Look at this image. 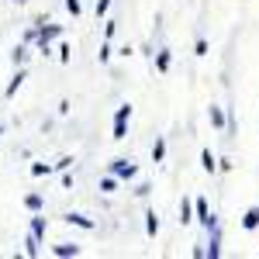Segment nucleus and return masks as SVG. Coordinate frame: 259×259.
Here are the masks:
<instances>
[{"label": "nucleus", "instance_id": "obj_11", "mask_svg": "<svg viewBox=\"0 0 259 259\" xmlns=\"http://www.w3.org/2000/svg\"><path fill=\"white\" fill-rule=\"evenodd\" d=\"M145 235H149V239L159 235V214H156V211H145Z\"/></svg>", "mask_w": 259, "mask_h": 259}, {"label": "nucleus", "instance_id": "obj_23", "mask_svg": "<svg viewBox=\"0 0 259 259\" xmlns=\"http://www.w3.org/2000/svg\"><path fill=\"white\" fill-rule=\"evenodd\" d=\"M207 52H211L207 38H197V41H194V56H207Z\"/></svg>", "mask_w": 259, "mask_h": 259}, {"label": "nucleus", "instance_id": "obj_6", "mask_svg": "<svg viewBox=\"0 0 259 259\" xmlns=\"http://www.w3.org/2000/svg\"><path fill=\"white\" fill-rule=\"evenodd\" d=\"M62 221H66V225H76V228H83V232H94V228H97V221L87 218V214H80V211H69Z\"/></svg>", "mask_w": 259, "mask_h": 259}, {"label": "nucleus", "instance_id": "obj_26", "mask_svg": "<svg viewBox=\"0 0 259 259\" xmlns=\"http://www.w3.org/2000/svg\"><path fill=\"white\" fill-rule=\"evenodd\" d=\"M107 11H111V0H97V18H107Z\"/></svg>", "mask_w": 259, "mask_h": 259}, {"label": "nucleus", "instance_id": "obj_20", "mask_svg": "<svg viewBox=\"0 0 259 259\" xmlns=\"http://www.w3.org/2000/svg\"><path fill=\"white\" fill-rule=\"evenodd\" d=\"M166 159V139H156V145H152V162H162Z\"/></svg>", "mask_w": 259, "mask_h": 259}, {"label": "nucleus", "instance_id": "obj_3", "mask_svg": "<svg viewBox=\"0 0 259 259\" xmlns=\"http://www.w3.org/2000/svg\"><path fill=\"white\" fill-rule=\"evenodd\" d=\"M207 232V242H204V259H218L221 256V225L214 221L211 228H204Z\"/></svg>", "mask_w": 259, "mask_h": 259}, {"label": "nucleus", "instance_id": "obj_2", "mask_svg": "<svg viewBox=\"0 0 259 259\" xmlns=\"http://www.w3.org/2000/svg\"><path fill=\"white\" fill-rule=\"evenodd\" d=\"M128 121H132V104H121L114 111V124H111V139L114 142H121L128 135Z\"/></svg>", "mask_w": 259, "mask_h": 259}, {"label": "nucleus", "instance_id": "obj_1", "mask_svg": "<svg viewBox=\"0 0 259 259\" xmlns=\"http://www.w3.org/2000/svg\"><path fill=\"white\" fill-rule=\"evenodd\" d=\"M35 24H38V52H41V56H49V41L62 38V24H49L45 18H38Z\"/></svg>", "mask_w": 259, "mask_h": 259}, {"label": "nucleus", "instance_id": "obj_14", "mask_svg": "<svg viewBox=\"0 0 259 259\" xmlns=\"http://www.w3.org/2000/svg\"><path fill=\"white\" fill-rule=\"evenodd\" d=\"M28 56H31V49H28V45H14V52H11L14 69H18V66H24V62H28Z\"/></svg>", "mask_w": 259, "mask_h": 259}, {"label": "nucleus", "instance_id": "obj_21", "mask_svg": "<svg viewBox=\"0 0 259 259\" xmlns=\"http://www.w3.org/2000/svg\"><path fill=\"white\" fill-rule=\"evenodd\" d=\"M49 173H52L49 162H31V177H49Z\"/></svg>", "mask_w": 259, "mask_h": 259}, {"label": "nucleus", "instance_id": "obj_30", "mask_svg": "<svg viewBox=\"0 0 259 259\" xmlns=\"http://www.w3.org/2000/svg\"><path fill=\"white\" fill-rule=\"evenodd\" d=\"M14 4H18V7H24V4H28V0H14Z\"/></svg>", "mask_w": 259, "mask_h": 259}, {"label": "nucleus", "instance_id": "obj_27", "mask_svg": "<svg viewBox=\"0 0 259 259\" xmlns=\"http://www.w3.org/2000/svg\"><path fill=\"white\" fill-rule=\"evenodd\" d=\"M114 31H118V21H107V24H104V35L114 38Z\"/></svg>", "mask_w": 259, "mask_h": 259}, {"label": "nucleus", "instance_id": "obj_5", "mask_svg": "<svg viewBox=\"0 0 259 259\" xmlns=\"http://www.w3.org/2000/svg\"><path fill=\"white\" fill-rule=\"evenodd\" d=\"M111 173H114L118 180H135L139 177V166H135L132 159H111Z\"/></svg>", "mask_w": 259, "mask_h": 259}, {"label": "nucleus", "instance_id": "obj_13", "mask_svg": "<svg viewBox=\"0 0 259 259\" xmlns=\"http://www.w3.org/2000/svg\"><path fill=\"white\" fill-rule=\"evenodd\" d=\"M190 221H194V200L183 197L180 200V225H190Z\"/></svg>", "mask_w": 259, "mask_h": 259}, {"label": "nucleus", "instance_id": "obj_31", "mask_svg": "<svg viewBox=\"0 0 259 259\" xmlns=\"http://www.w3.org/2000/svg\"><path fill=\"white\" fill-rule=\"evenodd\" d=\"M0 135H4V124H0Z\"/></svg>", "mask_w": 259, "mask_h": 259}, {"label": "nucleus", "instance_id": "obj_18", "mask_svg": "<svg viewBox=\"0 0 259 259\" xmlns=\"http://www.w3.org/2000/svg\"><path fill=\"white\" fill-rule=\"evenodd\" d=\"M114 190H118V177H114V173H107V177L100 180V194H114Z\"/></svg>", "mask_w": 259, "mask_h": 259}, {"label": "nucleus", "instance_id": "obj_32", "mask_svg": "<svg viewBox=\"0 0 259 259\" xmlns=\"http://www.w3.org/2000/svg\"><path fill=\"white\" fill-rule=\"evenodd\" d=\"M256 256H259V252H256Z\"/></svg>", "mask_w": 259, "mask_h": 259}, {"label": "nucleus", "instance_id": "obj_29", "mask_svg": "<svg viewBox=\"0 0 259 259\" xmlns=\"http://www.w3.org/2000/svg\"><path fill=\"white\" fill-rule=\"evenodd\" d=\"M149 190H152L149 183H139V187H135V197H149Z\"/></svg>", "mask_w": 259, "mask_h": 259}, {"label": "nucleus", "instance_id": "obj_9", "mask_svg": "<svg viewBox=\"0 0 259 259\" xmlns=\"http://www.w3.org/2000/svg\"><path fill=\"white\" fill-rule=\"evenodd\" d=\"M28 232H31V235H35L38 242H45V232H49V221L41 218V211H35V218H31V228H28Z\"/></svg>", "mask_w": 259, "mask_h": 259}, {"label": "nucleus", "instance_id": "obj_17", "mask_svg": "<svg viewBox=\"0 0 259 259\" xmlns=\"http://www.w3.org/2000/svg\"><path fill=\"white\" fill-rule=\"evenodd\" d=\"M24 207L35 214V211H41V207H45V197H41V194H24Z\"/></svg>", "mask_w": 259, "mask_h": 259}, {"label": "nucleus", "instance_id": "obj_10", "mask_svg": "<svg viewBox=\"0 0 259 259\" xmlns=\"http://www.w3.org/2000/svg\"><path fill=\"white\" fill-rule=\"evenodd\" d=\"M242 228H245V232H256V228H259V204H256V207H249V211L242 214Z\"/></svg>", "mask_w": 259, "mask_h": 259}, {"label": "nucleus", "instance_id": "obj_25", "mask_svg": "<svg viewBox=\"0 0 259 259\" xmlns=\"http://www.w3.org/2000/svg\"><path fill=\"white\" fill-rule=\"evenodd\" d=\"M66 11H69V14H73V18H80L83 4H80V0H66Z\"/></svg>", "mask_w": 259, "mask_h": 259}, {"label": "nucleus", "instance_id": "obj_12", "mask_svg": "<svg viewBox=\"0 0 259 259\" xmlns=\"http://www.w3.org/2000/svg\"><path fill=\"white\" fill-rule=\"evenodd\" d=\"M207 118H211V124H214V128H225V124H228V118H225V111H221L218 104H211V107H207Z\"/></svg>", "mask_w": 259, "mask_h": 259}, {"label": "nucleus", "instance_id": "obj_19", "mask_svg": "<svg viewBox=\"0 0 259 259\" xmlns=\"http://www.w3.org/2000/svg\"><path fill=\"white\" fill-rule=\"evenodd\" d=\"M38 245H41V242L28 232V239H24V256H38Z\"/></svg>", "mask_w": 259, "mask_h": 259}, {"label": "nucleus", "instance_id": "obj_15", "mask_svg": "<svg viewBox=\"0 0 259 259\" xmlns=\"http://www.w3.org/2000/svg\"><path fill=\"white\" fill-rule=\"evenodd\" d=\"M169 66H173L169 49H159V52H156V69H159V73H169Z\"/></svg>", "mask_w": 259, "mask_h": 259}, {"label": "nucleus", "instance_id": "obj_8", "mask_svg": "<svg viewBox=\"0 0 259 259\" xmlns=\"http://www.w3.org/2000/svg\"><path fill=\"white\" fill-rule=\"evenodd\" d=\"M24 80H28V73H24V66H18V73H14V80L7 83V90H4V97L11 100V97H14V94L21 90V87H24Z\"/></svg>", "mask_w": 259, "mask_h": 259}, {"label": "nucleus", "instance_id": "obj_24", "mask_svg": "<svg viewBox=\"0 0 259 259\" xmlns=\"http://www.w3.org/2000/svg\"><path fill=\"white\" fill-rule=\"evenodd\" d=\"M69 166H73V156H62L59 162H52V169H59V173H66Z\"/></svg>", "mask_w": 259, "mask_h": 259}, {"label": "nucleus", "instance_id": "obj_22", "mask_svg": "<svg viewBox=\"0 0 259 259\" xmlns=\"http://www.w3.org/2000/svg\"><path fill=\"white\" fill-rule=\"evenodd\" d=\"M111 56H114V49H111V38H107V41H104V45H100L97 59H100V62H111Z\"/></svg>", "mask_w": 259, "mask_h": 259}, {"label": "nucleus", "instance_id": "obj_28", "mask_svg": "<svg viewBox=\"0 0 259 259\" xmlns=\"http://www.w3.org/2000/svg\"><path fill=\"white\" fill-rule=\"evenodd\" d=\"M69 52H73V49H69V45L62 41V45H59V62H69Z\"/></svg>", "mask_w": 259, "mask_h": 259}, {"label": "nucleus", "instance_id": "obj_7", "mask_svg": "<svg viewBox=\"0 0 259 259\" xmlns=\"http://www.w3.org/2000/svg\"><path fill=\"white\" fill-rule=\"evenodd\" d=\"M83 249L76 245V242H59V245H52V256H59V259H76Z\"/></svg>", "mask_w": 259, "mask_h": 259}, {"label": "nucleus", "instance_id": "obj_4", "mask_svg": "<svg viewBox=\"0 0 259 259\" xmlns=\"http://www.w3.org/2000/svg\"><path fill=\"white\" fill-rule=\"evenodd\" d=\"M194 221H200V228H211L214 225V214H211V204H207V197H194Z\"/></svg>", "mask_w": 259, "mask_h": 259}, {"label": "nucleus", "instance_id": "obj_16", "mask_svg": "<svg viewBox=\"0 0 259 259\" xmlns=\"http://www.w3.org/2000/svg\"><path fill=\"white\" fill-rule=\"evenodd\" d=\"M200 169H204V173H214V169H218V159H214V152H211V149H204V152H200Z\"/></svg>", "mask_w": 259, "mask_h": 259}]
</instances>
